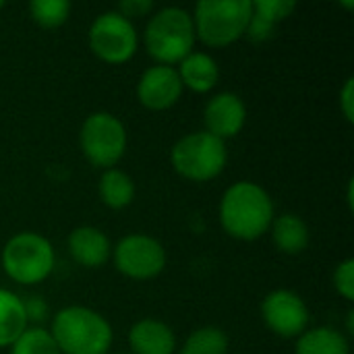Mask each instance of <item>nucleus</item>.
<instances>
[{
	"mask_svg": "<svg viewBox=\"0 0 354 354\" xmlns=\"http://www.w3.org/2000/svg\"><path fill=\"white\" fill-rule=\"evenodd\" d=\"M66 247H68L71 257L79 266L89 268V270L102 268L112 255V245H110L108 236L95 226L75 228L66 239Z\"/></svg>",
	"mask_w": 354,
	"mask_h": 354,
	"instance_id": "13",
	"label": "nucleus"
},
{
	"mask_svg": "<svg viewBox=\"0 0 354 354\" xmlns=\"http://www.w3.org/2000/svg\"><path fill=\"white\" fill-rule=\"evenodd\" d=\"M0 263L12 282L33 286L54 272L56 253L46 236L37 232H19L4 245Z\"/></svg>",
	"mask_w": 354,
	"mask_h": 354,
	"instance_id": "5",
	"label": "nucleus"
},
{
	"mask_svg": "<svg viewBox=\"0 0 354 354\" xmlns=\"http://www.w3.org/2000/svg\"><path fill=\"white\" fill-rule=\"evenodd\" d=\"M228 344H230L228 336L222 328L205 326V328L195 330L187 338L180 354H226Z\"/></svg>",
	"mask_w": 354,
	"mask_h": 354,
	"instance_id": "20",
	"label": "nucleus"
},
{
	"mask_svg": "<svg viewBox=\"0 0 354 354\" xmlns=\"http://www.w3.org/2000/svg\"><path fill=\"white\" fill-rule=\"evenodd\" d=\"M205 131L222 141L236 137L247 122V106L241 95L222 91L214 95L203 110Z\"/></svg>",
	"mask_w": 354,
	"mask_h": 354,
	"instance_id": "12",
	"label": "nucleus"
},
{
	"mask_svg": "<svg viewBox=\"0 0 354 354\" xmlns=\"http://www.w3.org/2000/svg\"><path fill=\"white\" fill-rule=\"evenodd\" d=\"M174 170L191 183H207L220 176L228 162L226 141L197 131L178 139L170 151Z\"/></svg>",
	"mask_w": 354,
	"mask_h": 354,
	"instance_id": "6",
	"label": "nucleus"
},
{
	"mask_svg": "<svg viewBox=\"0 0 354 354\" xmlns=\"http://www.w3.org/2000/svg\"><path fill=\"white\" fill-rule=\"evenodd\" d=\"M353 189H354V180L348 183V193H346V201H348V207L353 209Z\"/></svg>",
	"mask_w": 354,
	"mask_h": 354,
	"instance_id": "28",
	"label": "nucleus"
},
{
	"mask_svg": "<svg viewBox=\"0 0 354 354\" xmlns=\"http://www.w3.org/2000/svg\"><path fill=\"white\" fill-rule=\"evenodd\" d=\"M29 328L23 299L15 292L0 288V348L12 346L15 340Z\"/></svg>",
	"mask_w": 354,
	"mask_h": 354,
	"instance_id": "17",
	"label": "nucleus"
},
{
	"mask_svg": "<svg viewBox=\"0 0 354 354\" xmlns=\"http://www.w3.org/2000/svg\"><path fill=\"white\" fill-rule=\"evenodd\" d=\"M261 317L268 330L280 338H299L307 332L309 309L305 301L286 288L270 292L261 303Z\"/></svg>",
	"mask_w": 354,
	"mask_h": 354,
	"instance_id": "10",
	"label": "nucleus"
},
{
	"mask_svg": "<svg viewBox=\"0 0 354 354\" xmlns=\"http://www.w3.org/2000/svg\"><path fill=\"white\" fill-rule=\"evenodd\" d=\"M195 25L189 10L180 6H164L156 10L143 33L145 50L158 64H178L193 52Z\"/></svg>",
	"mask_w": 354,
	"mask_h": 354,
	"instance_id": "3",
	"label": "nucleus"
},
{
	"mask_svg": "<svg viewBox=\"0 0 354 354\" xmlns=\"http://www.w3.org/2000/svg\"><path fill=\"white\" fill-rule=\"evenodd\" d=\"M295 354H351V344L334 328H313L297 338Z\"/></svg>",
	"mask_w": 354,
	"mask_h": 354,
	"instance_id": "18",
	"label": "nucleus"
},
{
	"mask_svg": "<svg viewBox=\"0 0 354 354\" xmlns=\"http://www.w3.org/2000/svg\"><path fill=\"white\" fill-rule=\"evenodd\" d=\"M251 15V0H199L191 15L195 37L209 48L230 46L245 37Z\"/></svg>",
	"mask_w": 354,
	"mask_h": 354,
	"instance_id": "4",
	"label": "nucleus"
},
{
	"mask_svg": "<svg viewBox=\"0 0 354 354\" xmlns=\"http://www.w3.org/2000/svg\"><path fill=\"white\" fill-rule=\"evenodd\" d=\"M122 17H127L129 21L137 19V17H145L153 10V2L151 0H122L116 8Z\"/></svg>",
	"mask_w": 354,
	"mask_h": 354,
	"instance_id": "25",
	"label": "nucleus"
},
{
	"mask_svg": "<svg viewBox=\"0 0 354 354\" xmlns=\"http://www.w3.org/2000/svg\"><path fill=\"white\" fill-rule=\"evenodd\" d=\"M334 288L346 301H354V259L348 257L338 263L334 272Z\"/></svg>",
	"mask_w": 354,
	"mask_h": 354,
	"instance_id": "24",
	"label": "nucleus"
},
{
	"mask_svg": "<svg viewBox=\"0 0 354 354\" xmlns=\"http://www.w3.org/2000/svg\"><path fill=\"white\" fill-rule=\"evenodd\" d=\"M183 87H189L195 93H207L218 85L220 66L214 56L205 52H191L187 58L178 62L176 68Z\"/></svg>",
	"mask_w": 354,
	"mask_h": 354,
	"instance_id": "15",
	"label": "nucleus"
},
{
	"mask_svg": "<svg viewBox=\"0 0 354 354\" xmlns=\"http://www.w3.org/2000/svg\"><path fill=\"white\" fill-rule=\"evenodd\" d=\"M50 334L60 354H108L114 340L106 317L81 305L60 309L52 319Z\"/></svg>",
	"mask_w": 354,
	"mask_h": 354,
	"instance_id": "2",
	"label": "nucleus"
},
{
	"mask_svg": "<svg viewBox=\"0 0 354 354\" xmlns=\"http://www.w3.org/2000/svg\"><path fill=\"white\" fill-rule=\"evenodd\" d=\"M2 6H4V2H2V0H0V10H2Z\"/></svg>",
	"mask_w": 354,
	"mask_h": 354,
	"instance_id": "29",
	"label": "nucleus"
},
{
	"mask_svg": "<svg viewBox=\"0 0 354 354\" xmlns=\"http://www.w3.org/2000/svg\"><path fill=\"white\" fill-rule=\"evenodd\" d=\"M87 41L91 52L108 64L129 62L139 46V33L127 17L118 10L102 12L93 19Z\"/></svg>",
	"mask_w": 354,
	"mask_h": 354,
	"instance_id": "8",
	"label": "nucleus"
},
{
	"mask_svg": "<svg viewBox=\"0 0 354 354\" xmlns=\"http://www.w3.org/2000/svg\"><path fill=\"white\" fill-rule=\"evenodd\" d=\"M129 346L133 354H174L176 336L164 322L141 319L129 330Z\"/></svg>",
	"mask_w": 354,
	"mask_h": 354,
	"instance_id": "14",
	"label": "nucleus"
},
{
	"mask_svg": "<svg viewBox=\"0 0 354 354\" xmlns=\"http://www.w3.org/2000/svg\"><path fill=\"white\" fill-rule=\"evenodd\" d=\"M23 309H25L27 324H37V322H44L48 317V303L41 297L25 299L23 301Z\"/></svg>",
	"mask_w": 354,
	"mask_h": 354,
	"instance_id": "26",
	"label": "nucleus"
},
{
	"mask_svg": "<svg viewBox=\"0 0 354 354\" xmlns=\"http://www.w3.org/2000/svg\"><path fill=\"white\" fill-rule=\"evenodd\" d=\"M10 354H60V351L48 330L27 328L10 346Z\"/></svg>",
	"mask_w": 354,
	"mask_h": 354,
	"instance_id": "22",
	"label": "nucleus"
},
{
	"mask_svg": "<svg viewBox=\"0 0 354 354\" xmlns=\"http://www.w3.org/2000/svg\"><path fill=\"white\" fill-rule=\"evenodd\" d=\"M114 268L131 280L158 278L166 268V249L147 234H129L112 249Z\"/></svg>",
	"mask_w": 354,
	"mask_h": 354,
	"instance_id": "9",
	"label": "nucleus"
},
{
	"mask_svg": "<svg viewBox=\"0 0 354 354\" xmlns=\"http://www.w3.org/2000/svg\"><path fill=\"white\" fill-rule=\"evenodd\" d=\"M253 4V15L259 17L261 21L270 23V25H280L282 21H286L295 8L297 2L295 0H255Z\"/></svg>",
	"mask_w": 354,
	"mask_h": 354,
	"instance_id": "23",
	"label": "nucleus"
},
{
	"mask_svg": "<svg viewBox=\"0 0 354 354\" xmlns=\"http://www.w3.org/2000/svg\"><path fill=\"white\" fill-rule=\"evenodd\" d=\"M127 129L110 112L89 114L79 131V145L85 160L102 170L114 168L127 151Z\"/></svg>",
	"mask_w": 354,
	"mask_h": 354,
	"instance_id": "7",
	"label": "nucleus"
},
{
	"mask_svg": "<svg viewBox=\"0 0 354 354\" xmlns=\"http://www.w3.org/2000/svg\"><path fill=\"white\" fill-rule=\"evenodd\" d=\"M340 100V110H342V114H344V118L348 120V122H353L354 120V79L353 77H348L346 81H344V85H342V89H340V95H338Z\"/></svg>",
	"mask_w": 354,
	"mask_h": 354,
	"instance_id": "27",
	"label": "nucleus"
},
{
	"mask_svg": "<svg viewBox=\"0 0 354 354\" xmlns=\"http://www.w3.org/2000/svg\"><path fill=\"white\" fill-rule=\"evenodd\" d=\"M270 230L274 245L286 255H299L309 247V226L297 214H282L274 218Z\"/></svg>",
	"mask_w": 354,
	"mask_h": 354,
	"instance_id": "16",
	"label": "nucleus"
},
{
	"mask_svg": "<svg viewBox=\"0 0 354 354\" xmlns=\"http://www.w3.org/2000/svg\"><path fill=\"white\" fill-rule=\"evenodd\" d=\"M183 83L174 66L153 64L149 66L137 83V100L147 110H168L183 95Z\"/></svg>",
	"mask_w": 354,
	"mask_h": 354,
	"instance_id": "11",
	"label": "nucleus"
},
{
	"mask_svg": "<svg viewBox=\"0 0 354 354\" xmlns=\"http://www.w3.org/2000/svg\"><path fill=\"white\" fill-rule=\"evenodd\" d=\"M100 199L104 205H108L110 209H124L133 203L135 199V183L133 178L118 170V168H110L104 170V174L100 176Z\"/></svg>",
	"mask_w": 354,
	"mask_h": 354,
	"instance_id": "19",
	"label": "nucleus"
},
{
	"mask_svg": "<svg viewBox=\"0 0 354 354\" xmlns=\"http://www.w3.org/2000/svg\"><path fill=\"white\" fill-rule=\"evenodd\" d=\"M29 15L35 25L44 29H56L66 23L71 15V2L66 0H31Z\"/></svg>",
	"mask_w": 354,
	"mask_h": 354,
	"instance_id": "21",
	"label": "nucleus"
},
{
	"mask_svg": "<svg viewBox=\"0 0 354 354\" xmlns=\"http://www.w3.org/2000/svg\"><path fill=\"white\" fill-rule=\"evenodd\" d=\"M274 218L270 193L253 180L234 183L220 201V224L228 236L239 241L261 239L270 232Z\"/></svg>",
	"mask_w": 354,
	"mask_h": 354,
	"instance_id": "1",
	"label": "nucleus"
}]
</instances>
